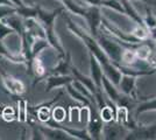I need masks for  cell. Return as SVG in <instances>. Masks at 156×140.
Returning a JSON list of instances; mask_svg holds the SVG:
<instances>
[{"instance_id":"23","label":"cell","mask_w":156,"mask_h":140,"mask_svg":"<svg viewBox=\"0 0 156 140\" xmlns=\"http://www.w3.org/2000/svg\"><path fill=\"white\" fill-rule=\"evenodd\" d=\"M58 1L71 14L79 15V16H83L84 18L85 12H86V7H82L80 5H78L75 0H58Z\"/></svg>"},{"instance_id":"21","label":"cell","mask_w":156,"mask_h":140,"mask_svg":"<svg viewBox=\"0 0 156 140\" xmlns=\"http://www.w3.org/2000/svg\"><path fill=\"white\" fill-rule=\"evenodd\" d=\"M64 88H66L65 90H66V92L70 95V97L73 98L75 100H77L79 102L80 104H83V105H86V106H91V105H96V104H93L91 100L89 99L86 96H84L83 93H80L78 90H76L75 88L71 85V83H69V84H66Z\"/></svg>"},{"instance_id":"41","label":"cell","mask_w":156,"mask_h":140,"mask_svg":"<svg viewBox=\"0 0 156 140\" xmlns=\"http://www.w3.org/2000/svg\"><path fill=\"white\" fill-rule=\"evenodd\" d=\"M153 97H156V93H154V95H150V96H147V97H143V98H153Z\"/></svg>"},{"instance_id":"9","label":"cell","mask_w":156,"mask_h":140,"mask_svg":"<svg viewBox=\"0 0 156 140\" xmlns=\"http://www.w3.org/2000/svg\"><path fill=\"white\" fill-rule=\"evenodd\" d=\"M72 75H48L43 80L46 82V91L47 93L50 92L54 89L57 88H64L66 84L71 83L73 81Z\"/></svg>"},{"instance_id":"13","label":"cell","mask_w":156,"mask_h":140,"mask_svg":"<svg viewBox=\"0 0 156 140\" xmlns=\"http://www.w3.org/2000/svg\"><path fill=\"white\" fill-rule=\"evenodd\" d=\"M41 132L43 133L46 139L50 140H73L68 133H65L61 128H55V127H49L47 125H37Z\"/></svg>"},{"instance_id":"29","label":"cell","mask_w":156,"mask_h":140,"mask_svg":"<svg viewBox=\"0 0 156 140\" xmlns=\"http://www.w3.org/2000/svg\"><path fill=\"white\" fill-rule=\"evenodd\" d=\"M1 118L7 123L13 121L16 119V110L12 106H5L1 110Z\"/></svg>"},{"instance_id":"18","label":"cell","mask_w":156,"mask_h":140,"mask_svg":"<svg viewBox=\"0 0 156 140\" xmlns=\"http://www.w3.org/2000/svg\"><path fill=\"white\" fill-rule=\"evenodd\" d=\"M50 43L48 42L46 38H35L32 42L30 46V54H32V59H35L40 56L46 49L50 48Z\"/></svg>"},{"instance_id":"37","label":"cell","mask_w":156,"mask_h":140,"mask_svg":"<svg viewBox=\"0 0 156 140\" xmlns=\"http://www.w3.org/2000/svg\"><path fill=\"white\" fill-rule=\"evenodd\" d=\"M0 5H8V6H15L11 0H0Z\"/></svg>"},{"instance_id":"4","label":"cell","mask_w":156,"mask_h":140,"mask_svg":"<svg viewBox=\"0 0 156 140\" xmlns=\"http://www.w3.org/2000/svg\"><path fill=\"white\" fill-rule=\"evenodd\" d=\"M101 7L99 6H87L86 12H85L84 19L89 26L90 34L96 36L101 26V20H103V14H101Z\"/></svg>"},{"instance_id":"38","label":"cell","mask_w":156,"mask_h":140,"mask_svg":"<svg viewBox=\"0 0 156 140\" xmlns=\"http://www.w3.org/2000/svg\"><path fill=\"white\" fill-rule=\"evenodd\" d=\"M140 1H143L144 4H147V5H154L156 6V0H140Z\"/></svg>"},{"instance_id":"35","label":"cell","mask_w":156,"mask_h":140,"mask_svg":"<svg viewBox=\"0 0 156 140\" xmlns=\"http://www.w3.org/2000/svg\"><path fill=\"white\" fill-rule=\"evenodd\" d=\"M149 62L151 63V66L155 68V71H156V46L153 48V53L150 55Z\"/></svg>"},{"instance_id":"3","label":"cell","mask_w":156,"mask_h":140,"mask_svg":"<svg viewBox=\"0 0 156 140\" xmlns=\"http://www.w3.org/2000/svg\"><path fill=\"white\" fill-rule=\"evenodd\" d=\"M90 118L86 123V131L90 134L92 140H100L103 139V127H104V121L100 118L99 110L97 105H91L90 106Z\"/></svg>"},{"instance_id":"14","label":"cell","mask_w":156,"mask_h":140,"mask_svg":"<svg viewBox=\"0 0 156 140\" xmlns=\"http://www.w3.org/2000/svg\"><path fill=\"white\" fill-rule=\"evenodd\" d=\"M101 84H103V91L105 92V95H106L112 102H114V103L117 104V102L119 100L120 96L122 95V93L120 92V90L118 89L117 85H114L105 75L103 76Z\"/></svg>"},{"instance_id":"33","label":"cell","mask_w":156,"mask_h":140,"mask_svg":"<svg viewBox=\"0 0 156 140\" xmlns=\"http://www.w3.org/2000/svg\"><path fill=\"white\" fill-rule=\"evenodd\" d=\"M90 106H86V105H83L82 107H79V113H78V120L80 123H84L86 124L89 121V118H90Z\"/></svg>"},{"instance_id":"32","label":"cell","mask_w":156,"mask_h":140,"mask_svg":"<svg viewBox=\"0 0 156 140\" xmlns=\"http://www.w3.org/2000/svg\"><path fill=\"white\" fill-rule=\"evenodd\" d=\"M16 13V6H8V5H0V20L7 16Z\"/></svg>"},{"instance_id":"42","label":"cell","mask_w":156,"mask_h":140,"mask_svg":"<svg viewBox=\"0 0 156 140\" xmlns=\"http://www.w3.org/2000/svg\"><path fill=\"white\" fill-rule=\"evenodd\" d=\"M4 73H5V71H4V70L1 69V67H0V75H1V74H4Z\"/></svg>"},{"instance_id":"15","label":"cell","mask_w":156,"mask_h":140,"mask_svg":"<svg viewBox=\"0 0 156 140\" xmlns=\"http://www.w3.org/2000/svg\"><path fill=\"white\" fill-rule=\"evenodd\" d=\"M120 1H121V4H122V6H124V8H125V15H127L135 25L144 26L143 16H141V15L139 14V12L135 9V7L133 6V4L130 2V0H120Z\"/></svg>"},{"instance_id":"43","label":"cell","mask_w":156,"mask_h":140,"mask_svg":"<svg viewBox=\"0 0 156 140\" xmlns=\"http://www.w3.org/2000/svg\"><path fill=\"white\" fill-rule=\"evenodd\" d=\"M0 118H1V110H0Z\"/></svg>"},{"instance_id":"11","label":"cell","mask_w":156,"mask_h":140,"mask_svg":"<svg viewBox=\"0 0 156 140\" xmlns=\"http://www.w3.org/2000/svg\"><path fill=\"white\" fill-rule=\"evenodd\" d=\"M125 131H127V130L121 124L117 123L115 120L110 121V123H104V127H103V139H108V140L120 139V138H122L121 135H126L127 134Z\"/></svg>"},{"instance_id":"8","label":"cell","mask_w":156,"mask_h":140,"mask_svg":"<svg viewBox=\"0 0 156 140\" xmlns=\"http://www.w3.org/2000/svg\"><path fill=\"white\" fill-rule=\"evenodd\" d=\"M63 12V8H57L54 11H46L42 7L37 8V20L42 25L43 29H49V28H54L55 27V21L57 15Z\"/></svg>"},{"instance_id":"26","label":"cell","mask_w":156,"mask_h":140,"mask_svg":"<svg viewBox=\"0 0 156 140\" xmlns=\"http://www.w3.org/2000/svg\"><path fill=\"white\" fill-rule=\"evenodd\" d=\"M55 100L50 102L49 104H44V105H41V106H37V113H36V117L37 119L41 121V123H46L47 120H49L51 118V110L49 109V105H51Z\"/></svg>"},{"instance_id":"27","label":"cell","mask_w":156,"mask_h":140,"mask_svg":"<svg viewBox=\"0 0 156 140\" xmlns=\"http://www.w3.org/2000/svg\"><path fill=\"white\" fill-rule=\"evenodd\" d=\"M130 34H132L137 41H140V42L147 41L148 39H149V31H148L147 27H144V26L135 25L134 29L130 32Z\"/></svg>"},{"instance_id":"12","label":"cell","mask_w":156,"mask_h":140,"mask_svg":"<svg viewBox=\"0 0 156 140\" xmlns=\"http://www.w3.org/2000/svg\"><path fill=\"white\" fill-rule=\"evenodd\" d=\"M89 60H90V76L93 80L94 84L97 89L99 90H103V84H101V80H103V76H104V73H103V68H101V64L99 63V61L96 59L94 55L89 53Z\"/></svg>"},{"instance_id":"36","label":"cell","mask_w":156,"mask_h":140,"mask_svg":"<svg viewBox=\"0 0 156 140\" xmlns=\"http://www.w3.org/2000/svg\"><path fill=\"white\" fill-rule=\"evenodd\" d=\"M149 40L156 42V27L149 29Z\"/></svg>"},{"instance_id":"2","label":"cell","mask_w":156,"mask_h":140,"mask_svg":"<svg viewBox=\"0 0 156 140\" xmlns=\"http://www.w3.org/2000/svg\"><path fill=\"white\" fill-rule=\"evenodd\" d=\"M94 38L98 41L99 46L103 48V50L107 55L111 62L114 64H119L121 62V54L124 52V47L115 39L111 38L110 35H103V33H100V31Z\"/></svg>"},{"instance_id":"30","label":"cell","mask_w":156,"mask_h":140,"mask_svg":"<svg viewBox=\"0 0 156 140\" xmlns=\"http://www.w3.org/2000/svg\"><path fill=\"white\" fill-rule=\"evenodd\" d=\"M66 117V111L64 107L62 106H54V109L51 110V118L55 119L58 123H63Z\"/></svg>"},{"instance_id":"20","label":"cell","mask_w":156,"mask_h":140,"mask_svg":"<svg viewBox=\"0 0 156 140\" xmlns=\"http://www.w3.org/2000/svg\"><path fill=\"white\" fill-rule=\"evenodd\" d=\"M0 56L5 57V59H7L8 61L13 62V63L25 64V59L21 56V54H20V55H16V54H14L13 52H11V50L7 48L6 45L4 43V40H0Z\"/></svg>"},{"instance_id":"39","label":"cell","mask_w":156,"mask_h":140,"mask_svg":"<svg viewBox=\"0 0 156 140\" xmlns=\"http://www.w3.org/2000/svg\"><path fill=\"white\" fill-rule=\"evenodd\" d=\"M11 1H12V2H13V4H14V5H15V6H16V7L21 6V5H23L21 0H11Z\"/></svg>"},{"instance_id":"24","label":"cell","mask_w":156,"mask_h":140,"mask_svg":"<svg viewBox=\"0 0 156 140\" xmlns=\"http://www.w3.org/2000/svg\"><path fill=\"white\" fill-rule=\"evenodd\" d=\"M149 111H156V97H153L150 99L147 98V100H144L137 105L135 110V118H137L141 113L149 112Z\"/></svg>"},{"instance_id":"7","label":"cell","mask_w":156,"mask_h":140,"mask_svg":"<svg viewBox=\"0 0 156 140\" xmlns=\"http://www.w3.org/2000/svg\"><path fill=\"white\" fill-rule=\"evenodd\" d=\"M1 81H2V84L6 89V92L11 93L13 96L20 97L26 91L25 83L22 81L16 78V77H13L11 75H7L6 73L1 74Z\"/></svg>"},{"instance_id":"25","label":"cell","mask_w":156,"mask_h":140,"mask_svg":"<svg viewBox=\"0 0 156 140\" xmlns=\"http://www.w3.org/2000/svg\"><path fill=\"white\" fill-rule=\"evenodd\" d=\"M16 119L20 123L28 121V104L27 100L23 98L18 99V109H16Z\"/></svg>"},{"instance_id":"31","label":"cell","mask_w":156,"mask_h":140,"mask_svg":"<svg viewBox=\"0 0 156 140\" xmlns=\"http://www.w3.org/2000/svg\"><path fill=\"white\" fill-rule=\"evenodd\" d=\"M13 34H16L13 28H11L6 22L0 20V40H5L7 36L13 35Z\"/></svg>"},{"instance_id":"5","label":"cell","mask_w":156,"mask_h":140,"mask_svg":"<svg viewBox=\"0 0 156 140\" xmlns=\"http://www.w3.org/2000/svg\"><path fill=\"white\" fill-rule=\"evenodd\" d=\"M126 140H155L156 139V123L151 125L139 124L134 130L128 131L125 135Z\"/></svg>"},{"instance_id":"34","label":"cell","mask_w":156,"mask_h":140,"mask_svg":"<svg viewBox=\"0 0 156 140\" xmlns=\"http://www.w3.org/2000/svg\"><path fill=\"white\" fill-rule=\"evenodd\" d=\"M84 2L87 6H99L101 7L103 0H84Z\"/></svg>"},{"instance_id":"19","label":"cell","mask_w":156,"mask_h":140,"mask_svg":"<svg viewBox=\"0 0 156 140\" xmlns=\"http://www.w3.org/2000/svg\"><path fill=\"white\" fill-rule=\"evenodd\" d=\"M4 22H6L8 26L11 27V28H13L14 31H15V33L18 34L19 36L22 35V33L25 32V27H23V19L18 15V14H12V15H9V16H7L5 19H2Z\"/></svg>"},{"instance_id":"22","label":"cell","mask_w":156,"mask_h":140,"mask_svg":"<svg viewBox=\"0 0 156 140\" xmlns=\"http://www.w3.org/2000/svg\"><path fill=\"white\" fill-rule=\"evenodd\" d=\"M37 5H21L16 7V14L20 15L22 19H29V18H37Z\"/></svg>"},{"instance_id":"6","label":"cell","mask_w":156,"mask_h":140,"mask_svg":"<svg viewBox=\"0 0 156 140\" xmlns=\"http://www.w3.org/2000/svg\"><path fill=\"white\" fill-rule=\"evenodd\" d=\"M44 125L49 127H55V128H61L63 130L65 133H68L72 139L76 140H92L90 134L87 133L86 128L85 130H82V128H75V127H70V126H64L62 123H58L55 119L50 118L49 120H47L44 123Z\"/></svg>"},{"instance_id":"16","label":"cell","mask_w":156,"mask_h":140,"mask_svg":"<svg viewBox=\"0 0 156 140\" xmlns=\"http://www.w3.org/2000/svg\"><path fill=\"white\" fill-rule=\"evenodd\" d=\"M101 68H103V73H104L105 76H106L114 85L118 87V85H119V82L121 80V76H122V74L120 73V70H119L111 61L107 62V63L101 64Z\"/></svg>"},{"instance_id":"1","label":"cell","mask_w":156,"mask_h":140,"mask_svg":"<svg viewBox=\"0 0 156 140\" xmlns=\"http://www.w3.org/2000/svg\"><path fill=\"white\" fill-rule=\"evenodd\" d=\"M63 18L64 20L66 21V26H68V29L71 32L73 35H76L78 39L83 41L84 46L86 47V49L89 50V53L92 54L96 56V59L99 61L100 64H104V63H107L110 62V59L107 57V55L105 54V52L103 50V48L99 46L98 41L96 40V38L91 35L90 33H86L85 31H83V28L78 27L73 21L68 16L63 14Z\"/></svg>"},{"instance_id":"40","label":"cell","mask_w":156,"mask_h":140,"mask_svg":"<svg viewBox=\"0 0 156 140\" xmlns=\"http://www.w3.org/2000/svg\"><path fill=\"white\" fill-rule=\"evenodd\" d=\"M22 1V4H25V5H35L34 4V0H21Z\"/></svg>"},{"instance_id":"28","label":"cell","mask_w":156,"mask_h":140,"mask_svg":"<svg viewBox=\"0 0 156 140\" xmlns=\"http://www.w3.org/2000/svg\"><path fill=\"white\" fill-rule=\"evenodd\" d=\"M143 22H144V26L148 28V31L150 28L156 27V15L153 13L149 6H146V15L143 16Z\"/></svg>"},{"instance_id":"17","label":"cell","mask_w":156,"mask_h":140,"mask_svg":"<svg viewBox=\"0 0 156 140\" xmlns=\"http://www.w3.org/2000/svg\"><path fill=\"white\" fill-rule=\"evenodd\" d=\"M71 74L76 80H78L79 82H82L85 87L93 93V96H94V93L99 90V89H97V87H96V84H94L93 80L91 78V76H85V75H83V74L78 70L77 68L75 67V66H72V64H71Z\"/></svg>"},{"instance_id":"10","label":"cell","mask_w":156,"mask_h":140,"mask_svg":"<svg viewBox=\"0 0 156 140\" xmlns=\"http://www.w3.org/2000/svg\"><path fill=\"white\" fill-rule=\"evenodd\" d=\"M136 80L137 77L134 76H128V75H122L121 80L119 82L118 89L120 92L129 96L130 98L134 100H137V91H136Z\"/></svg>"}]
</instances>
